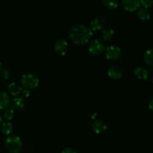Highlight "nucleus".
Returning <instances> with one entry per match:
<instances>
[{"mask_svg":"<svg viewBox=\"0 0 153 153\" xmlns=\"http://www.w3.org/2000/svg\"><path fill=\"white\" fill-rule=\"evenodd\" d=\"M22 146V140L19 136L16 134L8 135L4 141V147L10 153H18Z\"/></svg>","mask_w":153,"mask_h":153,"instance_id":"obj_2","label":"nucleus"},{"mask_svg":"<svg viewBox=\"0 0 153 153\" xmlns=\"http://www.w3.org/2000/svg\"><path fill=\"white\" fill-rule=\"evenodd\" d=\"M54 51L58 55L62 56L66 54L68 49L69 44L64 38H58L54 43Z\"/></svg>","mask_w":153,"mask_h":153,"instance_id":"obj_6","label":"nucleus"},{"mask_svg":"<svg viewBox=\"0 0 153 153\" xmlns=\"http://www.w3.org/2000/svg\"><path fill=\"white\" fill-rule=\"evenodd\" d=\"M61 153H77V152L74 149H73V148L67 147L63 149Z\"/></svg>","mask_w":153,"mask_h":153,"instance_id":"obj_23","label":"nucleus"},{"mask_svg":"<svg viewBox=\"0 0 153 153\" xmlns=\"http://www.w3.org/2000/svg\"><path fill=\"white\" fill-rule=\"evenodd\" d=\"M22 95H23L25 97H29V95H30V91H29V90L24 89L23 91H22Z\"/></svg>","mask_w":153,"mask_h":153,"instance_id":"obj_24","label":"nucleus"},{"mask_svg":"<svg viewBox=\"0 0 153 153\" xmlns=\"http://www.w3.org/2000/svg\"><path fill=\"white\" fill-rule=\"evenodd\" d=\"M0 73H1V78L4 79H10L12 76L10 71L7 69H3V70H1Z\"/></svg>","mask_w":153,"mask_h":153,"instance_id":"obj_21","label":"nucleus"},{"mask_svg":"<svg viewBox=\"0 0 153 153\" xmlns=\"http://www.w3.org/2000/svg\"><path fill=\"white\" fill-rule=\"evenodd\" d=\"M1 122H2V117H1V115L0 114V124L1 123Z\"/></svg>","mask_w":153,"mask_h":153,"instance_id":"obj_28","label":"nucleus"},{"mask_svg":"<svg viewBox=\"0 0 153 153\" xmlns=\"http://www.w3.org/2000/svg\"><path fill=\"white\" fill-rule=\"evenodd\" d=\"M91 127H92L94 132L100 134L105 133L108 129L107 123L102 120H94L92 123H91Z\"/></svg>","mask_w":153,"mask_h":153,"instance_id":"obj_7","label":"nucleus"},{"mask_svg":"<svg viewBox=\"0 0 153 153\" xmlns=\"http://www.w3.org/2000/svg\"><path fill=\"white\" fill-rule=\"evenodd\" d=\"M137 16L140 20L147 21L150 18V12L145 7H140L137 13Z\"/></svg>","mask_w":153,"mask_h":153,"instance_id":"obj_15","label":"nucleus"},{"mask_svg":"<svg viewBox=\"0 0 153 153\" xmlns=\"http://www.w3.org/2000/svg\"><path fill=\"white\" fill-rule=\"evenodd\" d=\"M105 57L109 61H117L122 55V51L119 46L116 44H111L105 49Z\"/></svg>","mask_w":153,"mask_h":153,"instance_id":"obj_5","label":"nucleus"},{"mask_svg":"<svg viewBox=\"0 0 153 153\" xmlns=\"http://www.w3.org/2000/svg\"><path fill=\"white\" fill-rule=\"evenodd\" d=\"M114 30L112 28H105L103 29L102 32V37L105 40H111L114 36Z\"/></svg>","mask_w":153,"mask_h":153,"instance_id":"obj_17","label":"nucleus"},{"mask_svg":"<svg viewBox=\"0 0 153 153\" xmlns=\"http://www.w3.org/2000/svg\"><path fill=\"white\" fill-rule=\"evenodd\" d=\"M7 91L10 95L16 97L22 92V86L19 85L18 84L15 83V82H11L7 86Z\"/></svg>","mask_w":153,"mask_h":153,"instance_id":"obj_14","label":"nucleus"},{"mask_svg":"<svg viewBox=\"0 0 153 153\" xmlns=\"http://www.w3.org/2000/svg\"><path fill=\"white\" fill-rule=\"evenodd\" d=\"M107 73L108 76L114 80H118V79H121L123 74L122 68L117 65L110 66L108 69Z\"/></svg>","mask_w":153,"mask_h":153,"instance_id":"obj_8","label":"nucleus"},{"mask_svg":"<svg viewBox=\"0 0 153 153\" xmlns=\"http://www.w3.org/2000/svg\"><path fill=\"white\" fill-rule=\"evenodd\" d=\"M134 75L139 80H146L149 78V72L143 66H137L134 70Z\"/></svg>","mask_w":153,"mask_h":153,"instance_id":"obj_10","label":"nucleus"},{"mask_svg":"<svg viewBox=\"0 0 153 153\" xmlns=\"http://www.w3.org/2000/svg\"><path fill=\"white\" fill-rule=\"evenodd\" d=\"M143 60L147 65L153 67V48L148 49L144 52Z\"/></svg>","mask_w":153,"mask_h":153,"instance_id":"obj_16","label":"nucleus"},{"mask_svg":"<svg viewBox=\"0 0 153 153\" xmlns=\"http://www.w3.org/2000/svg\"><path fill=\"white\" fill-rule=\"evenodd\" d=\"M10 104L13 110H21V109H22L25 107V100L23 97L16 96V97H14L10 100Z\"/></svg>","mask_w":153,"mask_h":153,"instance_id":"obj_11","label":"nucleus"},{"mask_svg":"<svg viewBox=\"0 0 153 153\" xmlns=\"http://www.w3.org/2000/svg\"><path fill=\"white\" fill-rule=\"evenodd\" d=\"M148 106H149V109L153 111V98L151 99L149 101V102H148Z\"/></svg>","mask_w":153,"mask_h":153,"instance_id":"obj_25","label":"nucleus"},{"mask_svg":"<svg viewBox=\"0 0 153 153\" xmlns=\"http://www.w3.org/2000/svg\"><path fill=\"white\" fill-rule=\"evenodd\" d=\"M152 83H153V74H152Z\"/></svg>","mask_w":153,"mask_h":153,"instance_id":"obj_29","label":"nucleus"},{"mask_svg":"<svg viewBox=\"0 0 153 153\" xmlns=\"http://www.w3.org/2000/svg\"><path fill=\"white\" fill-rule=\"evenodd\" d=\"M70 38L75 44L84 45L88 43L93 36V31L85 24H73L69 31Z\"/></svg>","mask_w":153,"mask_h":153,"instance_id":"obj_1","label":"nucleus"},{"mask_svg":"<svg viewBox=\"0 0 153 153\" xmlns=\"http://www.w3.org/2000/svg\"><path fill=\"white\" fill-rule=\"evenodd\" d=\"M1 68H2V64H1V62L0 61V72H1Z\"/></svg>","mask_w":153,"mask_h":153,"instance_id":"obj_27","label":"nucleus"},{"mask_svg":"<svg viewBox=\"0 0 153 153\" xmlns=\"http://www.w3.org/2000/svg\"><path fill=\"white\" fill-rule=\"evenodd\" d=\"M2 116L4 119L10 120L13 119V116H14V110H13L11 108H6L3 109Z\"/></svg>","mask_w":153,"mask_h":153,"instance_id":"obj_19","label":"nucleus"},{"mask_svg":"<svg viewBox=\"0 0 153 153\" xmlns=\"http://www.w3.org/2000/svg\"><path fill=\"white\" fill-rule=\"evenodd\" d=\"M103 5L108 9H114L117 7L119 4V1L118 0H114V1H110V0H102Z\"/></svg>","mask_w":153,"mask_h":153,"instance_id":"obj_20","label":"nucleus"},{"mask_svg":"<svg viewBox=\"0 0 153 153\" xmlns=\"http://www.w3.org/2000/svg\"><path fill=\"white\" fill-rule=\"evenodd\" d=\"M39 78L37 75L32 73H25L22 76L20 79V84L25 89L30 90L37 88L39 85Z\"/></svg>","mask_w":153,"mask_h":153,"instance_id":"obj_3","label":"nucleus"},{"mask_svg":"<svg viewBox=\"0 0 153 153\" xmlns=\"http://www.w3.org/2000/svg\"><path fill=\"white\" fill-rule=\"evenodd\" d=\"M10 97L7 92L0 90V109H4L8 107L10 104Z\"/></svg>","mask_w":153,"mask_h":153,"instance_id":"obj_13","label":"nucleus"},{"mask_svg":"<svg viewBox=\"0 0 153 153\" xmlns=\"http://www.w3.org/2000/svg\"><path fill=\"white\" fill-rule=\"evenodd\" d=\"M105 49L104 41L100 38H95L91 40L88 46V51L94 56L101 55Z\"/></svg>","mask_w":153,"mask_h":153,"instance_id":"obj_4","label":"nucleus"},{"mask_svg":"<svg viewBox=\"0 0 153 153\" xmlns=\"http://www.w3.org/2000/svg\"><path fill=\"white\" fill-rule=\"evenodd\" d=\"M121 5L126 10L134 11L140 7V3L138 0H123L121 1Z\"/></svg>","mask_w":153,"mask_h":153,"instance_id":"obj_9","label":"nucleus"},{"mask_svg":"<svg viewBox=\"0 0 153 153\" xmlns=\"http://www.w3.org/2000/svg\"><path fill=\"white\" fill-rule=\"evenodd\" d=\"M13 125L10 122H4L1 126V132L4 134H6V135H10V133L13 131Z\"/></svg>","mask_w":153,"mask_h":153,"instance_id":"obj_18","label":"nucleus"},{"mask_svg":"<svg viewBox=\"0 0 153 153\" xmlns=\"http://www.w3.org/2000/svg\"><path fill=\"white\" fill-rule=\"evenodd\" d=\"M140 3L143 7L147 9L148 7H151L153 5V0H141L140 1Z\"/></svg>","mask_w":153,"mask_h":153,"instance_id":"obj_22","label":"nucleus"},{"mask_svg":"<svg viewBox=\"0 0 153 153\" xmlns=\"http://www.w3.org/2000/svg\"><path fill=\"white\" fill-rule=\"evenodd\" d=\"M97 112H92V113L91 114V118L93 120H96V118H97Z\"/></svg>","mask_w":153,"mask_h":153,"instance_id":"obj_26","label":"nucleus"},{"mask_svg":"<svg viewBox=\"0 0 153 153\" xmlns=\"http://www.w3.org/2000/svg\"><path fill=\"white\" fill-rule=\"evenodd\" d=\"M105 20L103 17L100 16H95L91 21V27L92 31H99L104 27Z\"/></svg>","mask_w":153,"mask_h":153,"instance_id":"obj_12","label":"nucleus"}]
</instances>
